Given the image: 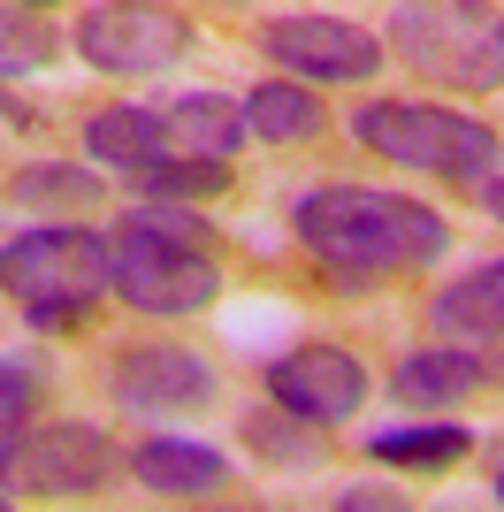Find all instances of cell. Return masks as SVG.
<instances>
[{"label":"cell","mask_w":504,"mask_h":512,"mask_svg":"<svg viewBox=\"0 0 504 512\" xmlns=\"http://www.w3.org/2000/svg\"><path fill=\"white\" fill-rule=\"evenodd\" d=\"M115 482V444L100 428H23L0 444V490L16 497H92Z\"/></svg>","instance_id":"obj_6"},{"label":"cell","mask_w":504,"mask_h":512,"mask_svg":"<svg viewBox=\"0 0 504 512\" xmlns=\"http://www.w3.org/2000/svg\"><path fill=\"white\" fill-rule=\"evenodd\" d=\"M398 406H413V413H451V406H466L474 390H489V360L482 352H413V360H398Z\"/></svg>","instance_id":"obj_11"},{"label":"cell","mask_w":504,"mask_h":512,"mask_svg":"<svg viewBox=\"0 0 504 512\" xmlns=\"http://www.w3.org/2000/svg\"><path fill=\"white\" fill-rule=\"evenodd\" d=\"M0 291L31 321H77L107 291V237L92 230H31L0 245Z\"/></svg>","instance_id":"obj_4"},{"label":"cell","mask_w":504,"mask_h":512,"mask_svg":"<svg viewBox=\"0 0 504 512\" xmlns=\"http://www.w3.org/2000/svg\"><path fill=\"white\" fill-rule=\"evenodd\" d=\"M260 46L291 77H314V85H359V77L382 69V39L359 31V23H336V16H275L260 31Z\"/></svg>","instance_id":"obj_9"},{"label":"cell","mask_w":504,"mask_h":512,"mask_svg":"<svg viewBox=\"0 0 504 512\" xmlns=\"http://www.w3.org/2000/svg\"><path fill=\"white\" fill-rule=\"evenodd\" d=\"M489 490H497V505H504V451H497V467H489Z\"/></svg>","instance_id":"obj_25"},{"label":"cell","mask_w":504,"mask_h":512,"mask_svg":"<svg viewBox=\"0 0 504 512\" xmlns=\"http://www.w3.org/2000/svg\"><path fill=\"white\" fill-rule=\"evenodd\" d=\"M168 123V153H191V161H230L252 138L245 100H222V92H184L176 107H161Z\"/></svg>","instance_id":"obj_12"},{"label":"cell","mask_w":504,"mask_h":512,"mask_svg":"<svg viewBox=\"0 0 504 512\" xmlns=\"http://www.w3.org/2000/svg\"><path fill=\"white\" fill-rule=\"evenodd\" d=\"M352 138L398 169H436V176H466L482 184L497 169V130L474 123V115H451V107L428 100H367L352 107Z\"/></svg>","instance_id":"obj_3"},{"label":"cell","mask_w":504,"mask_h":512,"mask_svg":"<svg viewBox=\"0 0 504 512\" xmlns=\"http://www.w3.org/2000/svg\"><path fill=\"white\" fill-rule=\"evenodd\" d=\"M77 54L107 77H153L176 54H191V23L161 0H100L77 23Z\"/></svg>","instance_id":"obj_7"},{"label":"cell","mask_w":504,"mask_h":512,"mask_svg":"<svg viewBox=\"0 0 504 512\" xmlns=\"http://www.w3.org/2000/svg\"><path fill=\"white\" fill-rule=\"evenodd\" d=\"M336 505H344V512H375V505H382V512H398L405 497H398V490H344Z\"/></svg>","instance_id":"obj_23"},{"label":"cell","mask_w":504,"mask_h":512,"mask_svg":"<svg viewBox=\"0 0 504 512\" xmlns=\"http://www.w3.org/2000/svg\"><path fill=\"white\" fill-rule=\"evenodd\" d=\"M138 222H146V230H161V237H184V245H207V222H199V214H184V207H146L138 214Z\"/></svg>","instance_id":"obj_22"},{"label":"cell","mask_w":504,"mask_h":512,"mask_svg":"<svg viewBox=\"0 0 504 512\" xmlns=\"http://www.w3.org/2000/svg\"><path fill=\"white\" fill-rule=\"evenodd\" d=\"M92 192H100V176H77V169H23L16 184H8V199H23V207H92Z\"/></svg>","instance_id":"obj_20"},{"label":"cell","mask_w":504,"mask_h":512,"mask_svg":"<svg viewBox=\"0 0 504 512\" xmlns=\"http://www.w3.org/2000/svg\"><path fill=\"white\" fill-rule=\"evenodd\" d=\"M482 207H489V214H497V222H504V176H497V169L482 176Z\"/></svg>","instance_id":"obj_24"},{"label":"cell","mask_w":504,"mask_h":512,"mask_svg":"<svg viewBox=\"0 0 504 512\" xmlns=\"http://www.w3.org/2000/svg\"><path fill=\"white\" fill-rule=\"evenodd\" d=\"M107 283H115L138 314H207V306L222 299V268L207 260V245L161 237V230H146L138 214L107 237Z\"/></svg>","instance_id":"obj_5"},{"label":"cell","mask_w":504,"mask_h":512,"mask_svg":"<svg viewBox=\"0 0 504 512\" xmlns=\"http://www.w3.org/2000/svg\"><path fill=\"white\" fill-rule=\"evenodd\" d=\"M436 321L459 329V337L504 344V260H482V268H466L451 291H436Z\"/></svg>","instance_id":"obj_15"},{"label":"cell","mask_w":504,"mask_h":512,"mask_svg":"<svg viewBox=\"0 0 504 512\" xmlns=\"http://www.w3.org/2000/svg\"><path fill=\"white\" fill-rule=\"evenodd\" d=\"M245 123H252V138H268V146H298V138L321 130V100L306 85H252Z\"/></svg>","instance_id":"obj_16"},{"label":"cell","mask_w":504,"mask_h":512,"mask_svg":"<svg viewBox=\"0 0 504 512\" xmlns=\"http://www.w3.org/2000/svg\"><path fill=\"white\" fill-rule=\"evenodd\" d=\"M268 398L283 413H298V421L336 428V421H352L359 398H367V367L344 344H298L291 360L268 367Z\"/></svg>","instance_id":"obj_10"},{"label":"cell","mask_w":504,"mask_h":512,"mask_svg":"<svg viewBox=\"0 0 504 512\" xmlns=\"http://www.w3.org/2000/svg\"><path fill=\"white\" fill-rule=\"evenodd\" d=\"M107 398L123 413H138V421H176V413H199L214 398V375L184 344H130L107 367Z\"/></svg>","instance_id":"obj_8"},{"label":"cell","mask_w":504,"mask_h":512,"mask_svg":"<svg viewBox=\"0 0 504 512\" xmlns=\"http://www.w3.org/2000/svg\"><path fill=\"white\" fill-rule=\"evenodd\" d=\"M382 46L451 92H497L504 85V16L489 0H405L390 16Z\"/></svg>","instance_id":"obj_2"},{"label":"cell","mask_w":504,"mask_h":512,"mask_svg":"<svg viewBox=\"0 0 504 512\" xmlns=\"http://www.w3.org/2000/svg\"><path fill=\"white\" fill-rule=\"evenodd\" d=\"M84 138H92V153H100L107 169H123V176L168 161V123H161V107H100Z\"/></svg>","instance_id":"obj_14"},{"label":"cell","mask_w":504,"mask_h":512,"mask_svg":"<svg viewBox=\"0 0 504 512\" xmlns=\"http://www.w3.org/2000/svg\"><path fill=\"white\" fill-rule=\"evenodd\" d=\"M146 199H214L230 192V161H191V153H168V161H153V169L130 176Z\"/></svg>","instance_id":"obj_19"},{"label":"cell","mask_w":504,"mask_h":512,"mask_svg":"<svg viewBox=\"0 0 504 512\" xmlns=\"http://www.w3.org/2000/svg\"><path fill=\"white\" fill-rule=\"evenodd\" d=\"M382 459V467H451L466 451V428L459 421H420V428H390V436H375L367 444Z\"/></svg>","instance_id":"obj_18"},{"label":"cell","mask_w":504,"mask_h":512,"mask_svg":"<svg viewBox=\"0 0 504 512\" xmlns=\"http://www.w3.org/2000/svg\"><path fill=\"white\" fill-rule=\"evenodd\" d=\"M130 482H146L153 497H214L230 482V459L207 444H184V436H153L130 451Z\"/></svg>","instance_id":"obj_13"},{"label":"cell","mask_w":504,"mask_h":512,"mask_svg":"<svg viewBox=\"0 0 504 512\" xmlns=\"http://www.w3.org/2000/svg\"><path fill=\"white\" fill-rule=\"evenodd\" d=\"M31 413H39V375H31L23 360H0V444L23 436Z\"/></svg>","instance_id":"obj_21"},{"label":"cell","mask_w":504,"mask_h":512,"mask_svg":"<svg viewBox=\"0 0 504 512\" xmlns=\"http://www.w3.org/2000/svg\"><path fill=\"white\" fill-rule=\"evenodd\" d=\"M306 253H321L344 276H413V268H436L443 245H451V222L420 199L398 192H359V184H329V192H306L291 207Z\"/></svg>","instance_id":"obj_1"},{"label":"cell","mask_w":504,"mask_h":512,"mask_svg":"<svg viewBox=\"0 0 504 512\" xmlns=\"http://www.w3.org/2000/svg\"><path fill=\"white\" fill-rule=\"evenodd\" d=\"M23 8H54V0H23Z\"/></svg>","instance_id":"obj_26"},{"label":"cell","mask_w":504,"mask_h":512,"mask_svg":"<svg viewBox=\"0 0 504 512\" xmlns=\"http://www.w3.org/2000/svg\"><path fill=\"white\" fill-rule=\"evenodd\" d=\"M54 54H62V31H54L39 8L8 0V8H0V77H31V69H46Z\"/></svg>","instance_id":"obj_17"}]
</instances>
